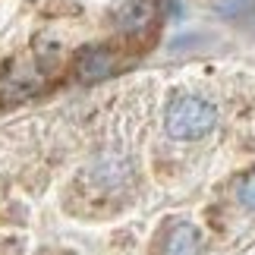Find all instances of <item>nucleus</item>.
Instances as JSON below:
<instances>
[{"mask_svg": "<svg viewBox=\"0 0 255 255\" xmlns=\"http://www.w3.org/2000/svg\"><path fill=\"white\" fill-rule=\"evenodd\" d=\"M47 82V66L38 60H9L0 66V98L6 101H22L44 88Z\"/></svg>", "mask_w": 255, "mask_h": 255, "instance_id": "2", "label": "nucleus"}, {"mask_svg": "<svg viewBox=\"0 0 255 255\" xmlns=\"http://www.w3.org/2000/svg\"><path fill=\"white\" fill-rule=\"evenodd\" d=\"M218 126V107L199 95H176L167 107V132L173 139H202Z\"/></svg>", "mask_w": 255, "mask_h": 255, "instance_id": "1", "label": "nucleus"}, {"mask_svg": "<svg viewBox=\"0 0 255 255\" xmlns=\"http://www.w3.org/2000/svg\"><path fill=\"white\" fill-rule=\"evenodd\" d=\"M73 70L79 76V82H88V85L101 82L107 76H114V70H117V51L107 44H88L76 54Z\"/></svg>", "mask_w": 255, "mask_h": 255, "instance_id": "4", "label": "nucleus"}, {"mask_svg": "<svg viewBox=\"0 0 255 255\" xmlns=\"http://www.w3.org/2000/svg\"><path fill=\"white\" fill-rule=\"evenodd\" d=\"M237 195H240V202L246 205V208H252V211H255V170H249V173L240 180Z\"/></svg>", "mask_w": 255, "mask_h": 255, "instance_id": "6", "label": "nucleus"}, {"mask_svg": "<svg viewBox=\"0 0 255 255\" xmlns=\"http://www.w3.org/2000/svg\"><path fill=\"white\" fill-rule=\"evenodd\" d=\"M158 16V3L154 0H117L111 6V25L120 35H145Z\"/></svg>", "mask_w": 255, "mask_h": 255, "instance_id": "3", "label": "nucleus"}, {"mask_svg": "<svg viewBox=\"0 0 255 255\" xmlns=\"http://www.w3.org/2000/svg\"><path fill=\"white\" fill-rule=\"evenodd\" d=\"M202 249V237L192 224H176V227L167 233V246H164V255H199Z\"/></svg>", "mask_w": 255, "mask_h": 255, "instance_id": "5", "label": "nucleus"}]
</instances>
